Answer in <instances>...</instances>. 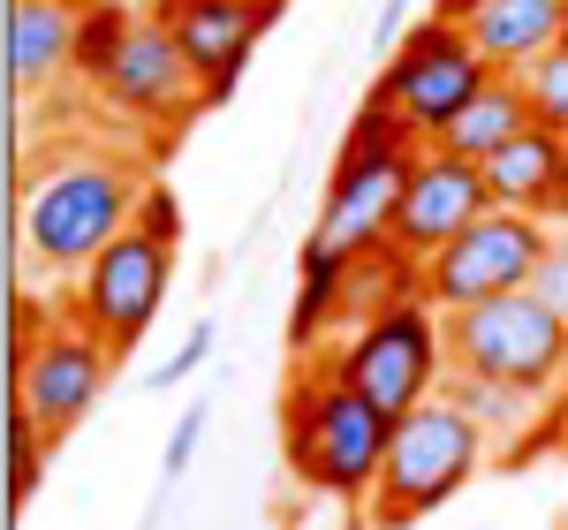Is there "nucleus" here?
I'll return each instance as SVG.
<instances>
[{
  "instance_id": "f257e3e1",
  "label": "nucleus",
  "mask_w": 568,
  "mask_h": 530,
  "mask_svg": "<svg viewBox=\"0 0 568 530\" xmlns=\"http://www.w3.org/2000/svg\"><path fill=\"white\" fill-rule=\"evenodd\" d=\"M387 432L394 417L379 401H364L334 371H296L288 395H281V455H288V478L318 500H342V508H372V486H379V462H387Z\"/></svg>"
},
{
  "instance_id": "f03ea898",
  "label": "nucleus",
  "mask_w": 568,
  "mask_h": 530,
  "mask_svg": "<svg viewBox=\"0 0 568 530\" xmlns=\"http://www.w3.org/2000/svg\"><path fill=\"white\" fill-rule=\"evenodd\" d=\"M136 221V182L106 152H61L23 182V251L45 273H84Z\"/></svg>"
},
{
  "instance_id": "7ed1b4c3",
  "label": "nucleus",
  "mask_w": 568,
  "mask_h": 530,
  "mask_svg": "<svg viewBox=\"0 0 568 530\" xmlns=\"http://www.w3.org/2000/svg\"><path fill=\"white\" fill-rule=\"evenodd\" d=\"M485 455H493V440L447 395H425L417 409H402L387 432L379 486H372V530H409L417 516L447 508L485 470Z\"/></svg>"
},
{
  "instance_id": "20e7f679",
  "label": "nucleus",
  "mask_w": 568,
  "mask_h": 530,
  "mask_svg": "<svg viewBox=\"0 0 568 530\" xmlns=\"http://www.w3.org/2000/svg\"><path fill=\"white\" fill-rule=\"evenodd\" d=\"M425 136L409 130L394 106L364 99V114L342 136V160H334V190H326V213H318V235L334 251H379L394 227V205H402V182L417 167Z\"/></svg>"
},
{
  "instance_id": "39448f33",
  "label": "nucleus",
  "mask_w": 568,
  "mask_h": 530,
  "mask_svg": "<svg viewBox=\"0 0 568 530\" xmlns=\"http://www.w3.org/2000/svg\"><path fill=\"white\" fill-rule=\"evenodd\" d=\"M447 326V364L455 371H485V379H516L530 395H546L568 371V318L538 288H508L485 304L439 310Z\"/></svg>"
},
{
  "instance_id": "423d86ee",
  "label": "nucleus",
  "mask_w": 568,
  "mask_h": 530,
  "mask_svg": "<svg viewBox=\"0 0 568 530\" xmlns=\"http://www.w3.org/2000/svg\"><path fill=\"white\" fill-rule=\"evenodd\" d=\"M500 69L478 53V39L463 31V23H447V16H425V23H409L402 39H394L387 69H379V106H394L402 122L417 136H439L485 84H493Z\"/></svg>"
},
{
  "instance_id": "0eeeda50",
  "label": "nucleus",
  "mask_w": 568,
  "mask_h": 530,
  "mask_svg": "<svg viewBox=\"0 0 568 530\" xmlns=\"http://www.w3.org/2000/svg\"><path fill=\"white\" fill-rule=\"evenodd\" d=\"M439 364H447V326L439 310L417 296V304H387L356 326L349 342L334 349V371L349 379L364 401H379L387 417L417 409V401L439 387Z\"/></svg>"
},
{
  "instance_id": "6e6552de",
  "label": "nucleus",
  "mask_w": 568,
  "mask_h": 530,
  "mask_svg": "<svg viewBox=\"0 0 568 530\" xmlns=\"http://www.w3.org/2000/svg\"><path fill=\"white\" fill-rule=\"evenodd\" d=\"M168 281H175V243H160V235H144V227L130 221L84 273H77V318H84L114 356H130L136 342L152 334L160 304H168Z\"/></svg>"
},
{
  "instance_id": "1a4fd4ad",
  "label": "nucleus",
  "mask_w": 568,
  "mask_h": 530,
  "mask_svg": "<svg viewBox=\"0 0 568 530\" xmlns=\"http://www.w3.org/2000/svg\"><path fill=\"white\" fill-rule=\"evenodd\" d=\"M546 243H554L546 221L493 205V213H478L455 243H439L433 258H425V304L463 310V304H485V296H508V288H530Z\"/></svg>"
},
{
  "instance_id": "9d476101",
  "label": "nucleus",
  "mask_w": 568,
  "mask_h": 530,
  "mask_svg": "<svg viewBox=\"0 0 568 530\" xmlns=\"http://www.w3.org/2000/svg\"><path fill=\"white\" fill-rule=\"evenodd\" d=\"M106 371H114V349L91 334L84 318L69 326H39L23 356H16V409L45 432V447H61L77 425L91 417V401L106 395Z\"/></svg>"
},
{
  "instance_id": "9b49d317",
  "label": "nucleus",
  "mask_w": 568,
  "mask_h": 530,
  "mask_svg": "<svg viewBox=\"0 0 568 530\" xmlns=\"http://www.w3.org/2000/svg\"><path fill=\"white\" fill-rule=\"evenodd\" d=\"M478 213H493L485 167H478V160H447V152L425 144V152H417V167H409V182H402V205H394L387 243L402 251V258L425 265L439 243H455Z\"/></svg>"
},
{
  "instance_id": "f8f14e48",
  "label": "nucleus",
  "mask_w": 568,
  "mask_h": 530,
  "mask_svg": "<svg viewBox=\"0 0 568 530\" xmlns=\"http://www.w3.org/2000/svg\"><path fill=\"white\" fill-rule=\"evenodd\" d=\"M152 16L175 31L182 61L197 69V106H227L235 84H243V69H251V53H258V39H265L258 0H160Z\"/></svg>"
},
{
  "instance_id": "ddd939ff",
  "label": "nucleus",
  "mask_w": 568,
  "mask_h": 530,
  "mask_svg": "<svg viewBox=\"0 0 568 530\" xmlns=\"http://www.w3.org/2000/svg\"><path fill=\"white\" fill-rule=\"evenodd\" d=\"M190 84H197V69L182 61L175 31H168L160 16H136L122 53H114V69L99 77V91H106L122 114H136V122H182V114L197 106Z\"/></svg>"
},
{
  "instance_id": "4468645a",
  "label": "nucleus",
  "mask_w": 568,
  "mask_h": 530,
  "mask_svg": "<svg viewBox=\"0 0 568 530\" xmlns=\"http://www.w3.org/2000/svg\"><path fill=\"white\" fill-rule=\"evenodd\" d=\"M485 190L493 205L530 213V221H568V136L530 122L524 136H508L493 160H485Z\"/></svg>"
},
{
  "instance_id": "2eb2a0df",
  "label": "nucleus",
  "mask_w": 568,
  "mask_h": 530,
  "mask_svg": "<svg viewBox=\"0 0 568 530\" xmlns=\"http://www.w3.org/2000/svg\"><path fill=\"white\" fill-rule=\"evenodd\" d=\"M77 16H84V0H8V84H53L77 53Z\"/></svg>"
},
{
  "instance_id": "dca6fc26",
  "label": "nucleus",
  "mask_w": 568,
  "mask_h": 530,
  "mask_svg": "<svg viewBox=\"0 0 568 530\" xmlns=\"http://www.w3.org/2000/svg\"><path fill=\"white\" fill-rule=\"evenodd\" d=\"M463 31L478 39V53L500 69V77H524L538 53H554V45H561L568 0H485Z\"/></svg>"
},
{
  "instance_id": "f3484780",
  "label": "nucleus",
  "mask_w": 568,
  "mask_h": 530,
  "mask_svg": "<svg viewBox=\"0 0 568 530\" xmlns=\"http://www.w3.org/2000/svg\"><path fill=\"white\" fill-rule=\"evenodd\" d=\"M530 122H538V114H530L524 77H493V84H485L439 136H425V144H433V152H447V160H478V167H485V160H493L508 136H524Z\"/></svg>"
},
{
  "instance_id": "a211bd4d",
  "label": "nucleus",
  "mask_w": 568,
  "mask_h": 530,
  "mask_svg": "<svg viewBox=\"0 0 568 530\" xmlns=\"http://www.w3.org/2000/svg\"><path fill=\"white\" fill-rule=\"evenodd\" d=\"M342 281H349V251H334L326 235H311L296 258V310H288V349L311 356L326 326H342Z\"/></svg>"
},
{
  "instance_id": "6ab92c4d",
  "label": "nucleus",
  "mask_w": 568,
  "mask_h": 530,
  "mask_svg": "<svg viewBox=\"0 0 568 530\" xmlns=\"http://www.w3.org/2000/svg\"><path fill=\"white\" fill-rule=\"evenodd\" d=\"M439 395L455 401L485 440L508 447V455H516V447L530 440V425H538V395L516 387V379H485V371H455V364H447V387H439Z\"/></svg>"
},
{
  "instance_id": "aec40b11",
  "label": "nucleus",
  "mask_w": 568,
  "mask_h": 530,
  "mask_svg": "<svg viewBox=\"0 0 568 530\" xmlns=\"http://www.w3.org/2000/svg\"><path fill=\"white\" fill-rule=\"evenodd\" d=\"M130 8L122 0H84V16H77V77H106L114 69V53H122V39H130Z\"/></svg>"
},
{
  "instance_id": "412c9836",
  "label": "nucleus",
  "mask_w": 568,
  "mask_h": 530,
  "mask_svg": "<svg viewBox=\"0 0 568 530\" xmlns=\"http://www.w3.org/2000/svg\"><path fill=\"white\" fill-rule=\"evenodd\" d=\"M39 470H45V432L23 417V409H8V508H16V516L31 508Z\"/></svg>"
},
{
  "instance_id": "4be33fe9",
  "label": "nucleus",
  "mask_w": 568,
  "mask_h": 530,
  "mask_svg": "<svg viewBox=\"0 0 568 530\" xmlns=\"http://www.w3.org/2000/svg\"><path fill=\"white\" fill-rule=\"evenodd\" d=\"M524 91H530V114H538L546 130L568 136V45H554V53H538V61H530Z\"/></svg>"
},
{
  "instance_id": "5701e85b",
  "label": "nucleus",
  "mask_w": 568,
  "mask_h": 530,
  "mask_svg": "<svg viewBox=\"0 0 568 530\" xmlns=\"http://www.w3.org/2000/svg\"><path fill=\"white\" fill-rule=\"evenodd\" d=\"M136 227L144 235H160V243H182V205L168 182H152V190H136Z\"/></svg>"
},
{
  "instance_id": "b1692460",
  "label": "nucleus",
  "mask_w": 568,
  "mask_h": 530,
  "mask_svg": "<svg viewBox=\"0 0 568 530\" xmlns=\"http://www.w3.org/2000/svg\"><path fill=\"white\" fill-rule=\"evenodd\" d=\"M197 432H205V401H190L175 417V432H168V455H160V478L175 486L182 470H190V455H197Z\"/></svg>"
},
{
  "instance_id": "393cba45",
  "label": "nucleus",
  "mask_w": 568,
  "mask_h": 530,
  "mask_svg": "<svg viewBox=\"0 0 568 530\" xmlns=\"http://www.w3.org/2000/svg\"><path fill=\"white\" fill-rule=\"evenodd\" d=\"M205 356H213V318H197V326H190V342H182V349L168 356L160 371H152V387H175V379H190V371H197Z\"/></svg>"
},
{
  "instance_id": "a878e982",
  "label": "nucleus",
  "mask_w": 568,
  "mask_h": 530,
  "mask_svg": "<svg viewBox=\"0 0 568 530\" xmlns=\"http://www.w3.org/2000/svg\"><path fill=\"white\" fill-rule=\"evenodd\" d=\"M530 288H538V296L568 318V235H554V243H546V258H538V273H530Z\"/></svg>"
},
{
  "instance_id": "bb28decb",
  "label": "nucleus",
  "mask_w": 568,
  "mask_h": 530,
  "mask_svg": "<svg viewBox=\"0 0 568 530\" xmlns=\"http://www.w3.org/2000/svg\"><path fill=\"white\" fill-rule=\"evenodd\" d=\"M530 447H561V455H568V387H561V401H546V417H538V432L516 447V462H524Z\"/></svg>"
},
{
  "instance_id": "cd10ccee",
  "label": "nucleus",
  "mask_w": 568,
  "mask_h": 530,
  "mask_svg": "<svg viewBox=\"0 0 568 530\" xmlns=\"http://www.w3.org/2000/svg\"><path fill=\"white\" fill-rule=\"evenodd\" d=\"M402 16H409V0H387V8H379V53H394V39H402Z\"/></svg>"
},
{
  "instance_id": "c85d7f7f",
  "label": "nucleus",
  "mask_w": 568,
  "mask_h": 530,
  "mask_svg": "<svg viewBox=\"0 0 568 530\" xmlns=\"http://www.w3.org/2000/svg\"><path fill=\"white\" fill-rule=\"evenodd\" d=\"M561 45H568V31H561Z\"/></svg>"
}]
</instances>
